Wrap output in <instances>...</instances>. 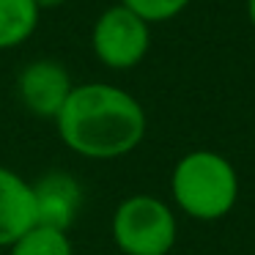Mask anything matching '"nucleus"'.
Instances as JSON below:
<instances>
[{
  "instance_id": "nucleus-8",
  "label": "nucleus",
  "mask_w": 255,
  "mask_h": 255,
  "mask_svg": "<svg viewBox=\"0 0 255 255\" xmlns=\"http://www.w3.org/2000/svg\"><path fill=\"white\" fill-rule=\"evenodd\" d=\"M39 11L36 0H0V50L25 44L39 25Z\"/></svg>"
},
{
  "instance_id": "nucleus-2",
  "label": "nucleus",
  "mask_w": 255,
  "mask_h": 255,
  "mask_svg": "<svg viewBox=\"0 0 255 255\" xmlns=\"http://www.w3.org/2000/svg\"><path fill=\"white\" fill-rule=\"evenodd\" d=\"M170 195L176 209L192 220H222L239 200V173L233 162L220 151H189L173 167Z\"/></svg>"
},
{
  "instance_id": "nucleus-11",
  "label": "nucleus",
  "mask_w": 255,
  "mask_h": 255,
  "mask_svg": "<svg viewBox=\"0 0 255 255\" xmlns=\"http://www.w3.org/2000/svg\"><path fill=\"white\" fill-rule=\"evenodd\" d=\"M61 3H66V0H36L39 8H55V6H61Z\"/></svg>"
},
{
  "instance_id": "nucleus-5",
  "label": "nucleus",
  "mask_w": 255,
  "mask_h": 255,
  "mask_svg": "<svg viewBox=\"0 0 255 255\" xmlns=\"http://www.w3.org/2000/svg\"><path fill=\"white\" fill-rule=\"evenodd\" d=\"M72 91V77H69L66 66H61L58 61H33L17 77L19 102L39 118L55 121Z\"/></svg>"
},
{
  "instance_id": "nucleus-3",
  "label": "nucleus",
  "mask_w": 255,
  "mask_h": 255,
  "mask_svg": "<svg viewBox=\"0 0 255 255\" xmlns=\"http://www.w3.org/2000/svg\"><path fill=\"white\" fill-rule=\"evenodd\" d=\"M110 233L124 255H167L178 239L176 211L154 195H129L113 211Z\"/></svg>"
},
{
  "instance_id": "nucleus-10",
  "label": "nucleus",
  "mask_w": 255,
  "mask_h": 255,
  "mask_svg": "<svg viewBox=\"0 0 255 255\" xmlns=\"http://www.w3.org/2000/svg\"><path fill=\"white\" fill-rule=\"evenodd\" d=\"M189 0H121V6L143 17L145 22H167V19L178 17L187 8Z\"/></svg>"
},
{
  "instance_id": "nucleus-9",
  "label": "nucleus",
  "mask_w": 255,
  "mask_h": 255,
  "mask_svg": "<svg viewBox=\"0 0 255 255\" xmlns=\"http://www.w3.org/2000/svg\"><path fill=\"white\" fill-rule=\"evenodd\" d=\"M8 255H74V247L69 242V233L36 225L8 247Z\"/></svg>"
},
{
  "instance_id": "nucleus-12",
  "label": "nucleus",
  "mask_w": 255,
  "mask_h": 255,
  "mask_svg": "<svg viewBox=\"0 0 255 255\" xmlns=\"http://www.w3.org/2000/svg\"><path fill=\"white\" fill-rule=\"evenodd\" d=\"M247 14H250V22L255 28V0H247Z\"/></svg>"
},
{
  "instance_id": "nucleus-1",
  "label": "nucleus",
  "mask_w": 255,
  "mask_h": 255,
  "mask_svg": "<svg viewBox=\"0 0 255 255\" xmlns=\"http://www.w3.org/2000/svg\"><path fill=\"white\" fill-rule=\"evenodd\" d=\"M61 143L85 159H121L145 137V110L110 83L74 85L55 116Z\"/></svg>"
},
{
  "instance_id": "nucleus-4",
  "label": "nucleus",
  "mask_w": 255,
  "mask_h": 255,
  "mask_svg": "<svg viewBox=\"0 0 255 255\" xmlns=\"http://www.w3.org/2000/svg\"><path fill=\"white\" fill-rule=\"evenodd\" d=\"M94 52L107 69H134L151 47V25L127 6H110L94 25Z\"/></svg>"
},
{
  "instance_id": "nucleus-7",
  "label": "nucleus",
  "mask_w": 255,
  "mask_h": 255,
  "mask_svg": "<svg viewBox=\"0 0 255 255\" xmlns=\"http://www.w3.org/2000/svg\"><path fill=\"white\" fill-rule=\"evenodd\" d=\"M33 195L39 225L69 233L83 206V187L77 184V178L72 173L52 170L33 184Z\"/></svg>"
},
{
  "instance_id": "nucleus-6",
  "label": "nucleus",
  "mask_w": 255,
  "mask_h": 255,
  "mask_svg": "<svg viewBox=\"0 0 255 255\" xmlns=\"http://www.w3.org/2000/svg\"><path fill=\"white\" fill-rule=\"evenodd\" d=\"M36 225L39 214L33 184L25 181L11 167L0 165V247H11Z\"/></svg>"
}]
</instances>
